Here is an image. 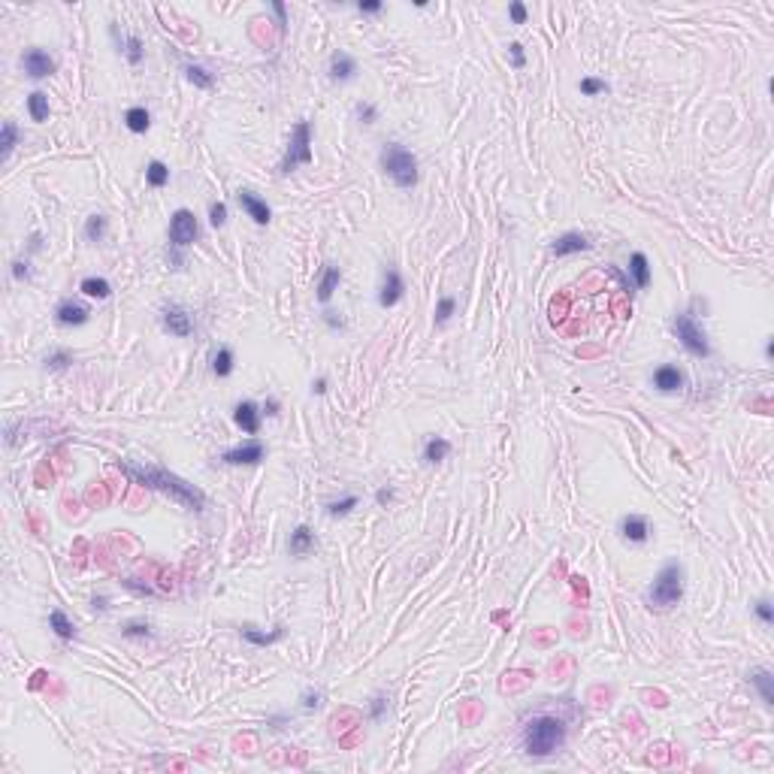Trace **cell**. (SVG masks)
<instances>
[{
  "label": "cell",
  "mask_w": 774,
  "mask_h": 774,
  "mask_svg": "<svg viewBox=\"0 0 774 774\" xmlns=\"http://www.w3.org/2000/svg\"><path fill=\"white\" fill-rule=\"evenodd\" d=\"M121 472L131 481L136 484H143V487L148 490H157V493H167L169 499H176L179 505H185L188 511H203V505H206V496L194 487V484H188L185 478H179L173 475L169 469H160V466H133V463H121Z\"/></svg>",
  "instance_id": "obj_1"
},
{
  "label": "cell",
  "mask_w": 774,
  "mask_h": 774,
  "mask_svg": "<svg viewBox=\"0 0 774 774\" xmlns=\"http://www.w3.org/2000/svg\"><path fill=\"white\" fill-rule=\"evenodd\" d=\"M566 738H568V729L563 717L535 714L523 723L520 747L530 759H551L566 747Z\"/></svg>",
  "instance_id": "obj_2"
},
{
  "label": "cell",
  "mask_w": 774,
  "mask_h": 774,
  "mask_svg": "<svg viewBox=\"0 0 774 774\" xmlns=\"http://www.w3.org/2000/svg\"><path fill=\"white\" fill-rule=\"evenodd\" d=\"M681 599H684V566L677 560H669L662 563L653 584L644 590V602L657 611H669L674 605H681Z\"/></svg>",
  "instance_id": "obj_3"
},
{
  "label": "cell",
  "mask_w": 774,
  "mask_h": 774,
  "mask_svg": "<svg viewBox=\"0 0 774 774\" xmlns=\"http://www.w3.org/2000/svg\"><path fill=\"white\" fill-rule=\"evenodd\" d=\"M379 164L384 169V176L393 181L396 188H415L417 179H421V169H417V157L412 148H405L403 143H387L379 155Z\"/></svg>",
  "instance_id": "obj_4"
},
{
  "label": "cell",
  "mask_w": 774,
  "mask_h": 774,
  "mask_svg": "<svg viewBox=\"0 0 774 774\" xmlns=\"http://www.w3.org/2000/svg\"><path fill=\"white\" fill-rule=\"evenodd\" d=\"M303 164H311V124L309 121H297L294 131H290V143H287V152L278 164V173L287 176L294 173L297 167Z\"/></svg>",
  "instance_id": "obj_5"
},
{
  "label": "cell",
  "mask_w": 774,
  "mask_h": 774,
  "mask_svg": "<svg viewBox=\"0 0 774 774\" xmlns=\"http://www.w3.org/2000/svg\"><path fill=\"white\" fill-rule=\"evenodd\" d=\"M672 330H674V336L677 342L686 348V354H693V357H711V345H708V336H705V330L696 324V321L686 315V311H681V315H674L672 321Z\"/></svg>",
  "instance_id": "obj_6"
},
{
  "label": "cell",
  "mask_w": 774,
  "mask_h": 774,
  "mask_svg": "<svg viewBox=\"0 0 774 774\" xmlns=\"http://www.w3.org/2000/svg\"><path fill=\"white\" fill-rule=\"evenodd\" d=\"M200 239V224L191 209H176L169 218V245L173 249H188Z\"/></svg>",
  "instance_id": "obj_7"
},
{
  "label": "cell",
  "mask_w": 774,
  "mask_h": 774,
  "mask_svg": "<svg viewBox=\"0 0 774 774\" xmlns=\"http://www.w3.org/2000/svg\"><path fill=\"white\" fill-rule=\"evenodd\" d=\"M160 327H164V333H169V336H176V339H188L194 333V318H191V311L185 306L167 303L164 309H160Z\"/></svg>",
  "instance_id": "obj_8"
},
{
  "label": "cell",
  "mask_w": 774,
  "mask_h": 774,
  "mask_svg": "<svg viewBox=\"0 0 774 774\" xmlns=\"http://www.w3.org/2000/svg\"><path fill=\"white\" fill-rule=\"evenodd\" d=\"M21 70H25L28 79H49L52 73L58 70V64H55V58H52L49 52L28 49L25 55H21Z\"/></svg>",
  "instance_id": "obj_9"
},
{
  "label": "cell",
  "mask_w": 774,
  "mask_h": 774,
  "mask_svg": "<svg viewBox=\"0 0 774 774\" xmlns=\"http://www.w3.org/2000/svg\"><path fill=\"white\" fill-rule=\"evenodd\" d=\"M266 457V448L263 442H245V445H236L230 451H224L221 454V463H227V466H257L261 460Z\"/></svg>",
  "instance_id": "obj_10"
},
{
  "label": "cell",
  "mask_w": 774,
  "mask_h": 774,
  "mask_svg": "<svg viewBox=\"0 0 774 774\" xmlns=\"http://www.w3.org/2000/svg\"><path fill=\"white\" fill-rule=\"evenodd\" d=\"M236 203H239V206L245 209V215H249V218L257 224V227H266V224L273 221V209L266 206V200H261L254 191L239 188V191H236Z\"/></svg>",
  "instance_id": "obj_11"
},
{
  "label": "cell",
  "mask_w": 774,
  "mask_h": 774,
  "mask_svg": "<svg viewBox=\"0 0 774 774\" xmlns=\"http://www.w3.org/2000/svg\"><path fill=\"white\" fill-rule=\"evenodd\" d=\"M617 532H620L623 542H629V544H644V542L650 539L653 530H650V520L644 518V514H623Z\"/></svg>",
  "instance_id": "obj_12"
},
{
  "label": "cell",
  "mask_w": 774,
  "mask_h": 774,
  "mask_svg": "<svg viewBox=\"0 0 774 774\" xmlns=\"http://www.w3.org/2000/svg\"><path fill=\"white\" fill-rule=\"evenodd\" d=\"M405 297V282H403V275H400V270H384V275H381V285H379V306L381 309H391V306H396L400 303V299Z\"/></svg>",
  "instance_id": "obj_13"
},
{
  "label": "cell",
  "mask_w": 774,
  "mask_h": 774,
  "mask_svg": "<svg viewBox=\"0 0 774 774\" xmlns=\"http://www.w3.org/2000/svg\"><path fill=\"white\" fill-rule=\"evenodd\" d=\"M233 421H236V427H239L242 433L257 436V433H261L263 412H261V405H257V403H251V400H242V403H236V405H233Z\"/></svg>",
  "instance_id": "obj_14"
},
{
  "label": "cell",
  "mask_w": 774,
  "mask_h": 774,
  "mask_svg": "<svg viewBox=\"0 0 774 774\" xmlns=\"http://www.w3.org/2000/svg\"><path fill=\"white\" fill-rule=\"evenodd\" d=\"M55 321L61 327H85L91 321V311L76 299H61L55 306Z\"/></svg>",
  "instance_id": "obj_15"
},
{
  "label": "cell",
  "mask_w": 774,
  "mask_h": 774,
  "mask_svg": "<svg viewBox=\"0 0 774 774\" xmlns=\"http://www.w3.org/2000/svg\"><path fill=\"white\" fill-rule=\"evenodd\" d=\"M109 34H112V40H115L118 52H121V55L127 58V64H131V67H139V64L145 61V46H143V40H139L136 34H127V37H121V34H118V28H115V25L109 28Z\"/></svg>",
  "instance_id": "obj_16"
},
{
  "label": "cell",
  "mask_w": 774,
  "mask_h": 774,
  "mask_svg": "<svg viewBox=\"0 0 774 774\" xmlns=\"http://www.w3.org/2000/svg\"><path fill=\"white\" fill-rule=\"evenodd\" d=\"M590 249V236L587 233H578V230H568L563 236H556L551 242V254L554 257H568V254H580Z\"/></svg>",
  "instance_id": "obj_17"
},
{
  "label": "cell",
  "mask_w": 774,
  "mask_h": 774,
  "mask_svg": "<svg viewBox=\"0 0 774 774\" xmlns=\"http://www.w3.org/2000/svg\"><path fill=\"white\" fill-rule=\"evenodd\" d=\"M650 381H653V387H657L660 393H677L686 379H684V372L677 369V367H672V363H662V367L653 372Z\"/></svg>",
  "instance_id": "obj_18"
},
{
  "label": "cell",
  "mask_w": 774,
  "mask_h": 774,
  "mask_svg": "<svg viewBox=\"0 0 774 774\" xmlns=\"http://www.w3.org/2000/svg\"><path fill=\"white\" fill-rule=\"evenodd\" d=\"M327 73H330L333 82H351L354 76H357V61H354L348 52H333Z\"/></svg>",
  "instance_id": "obj_19"
},
{
  "label": "cell",
  "mask_w": 774,
  "mask_h": 774,
  "mask_svg": "<svg viewBox=\"0 0 774 774\" xmlns=\"http://www.w3.org/2000/svg\"><path fill=\"white\" fill-rule=\"evenodd\" d=\"M311 547H315V532H311V526L299 523L287 539V554L290 556H306V554H311Z\"/></svg>",
  "instance_id": "obj_20"
},
{
  "label": "cell",
  "mask_w": 774,
  "mask_h": 774,
  "mask_svg": "<svg viewBox=\"0 0 774 774\" xmlns=\"http://www.w3.org/2000/svg\"><path fill=\"white\" fill-rule=\"evenodd\" d=\"M339 285H342V270L336 263H327L324 266V275H321V282H318V303H330L333 299V294H336L339 290Z\"/></svg>",
  "instance_id": "obj_21"
},
{
  "label": "cell",
  "mask_w": 774,
  "mask_h": 774,
  "mask_svg": "<svg viewBox=\"0 0 774 774\" xmlns=\"http://www.w3.org/2000/svg\"><path fill=\"white\" fill-rule=\"evenodd\" d=\"M451 454V442L442 436H429L427 442H424V451H421V457H424V463L429 466H436V463H442V460H448Z\"/></svg>",
  "instance_id": "obj_22"
},
{
  "label": "cell",
  "mask_w": 774,
  "mask_h": 774,
  "mask_svg": "<svg viewBox=\"0 0 774 774\" xmlns=\"http://www.w3.org/2000/svg\"><path fill=\"white\" fill-rule=\"evenodd\" d=\"M629 282H632V287H638V290H644L650 285V263H648V257H644L641 251H636L629 257Z\"/></svg>",
  "instance_id": "obj_23"
},
{
  "label": "cell",
  "mask_w": 774,
  "mask_h": 774,
  "mask_svg": "<svg viewBox=\"0 0 774 774\" xmlns=\"http://www.w3.org/2000/svg\"><path fill=\"white\" fill-rule=\"evenodd\" d=\"M242 638L249 644H254V648H270V644L285 638V626H275L270 632H261L257 626H242Z\"/></svg>",
  "instance_id": "obj_24"
},
{
  "label": "cell",
  "mask_w": 774,
  "mask_h": 774,
  "mask_svg": "<svg viewBox=\"0 0 774 774\" xmlns=\"http://www.w3.org/2000/svg\"><path fill=\"white\" fill-rule=\"evenodd\" d=\"M747 681L756 686L759 690V696H762V705H774V677H771V672L768 669H756V672H750L747 674Z\"/></svg>",
  "instance_id": "obj_25"
},
{
  "label": "cell",
  "mask_w": 774,
  "mask_h": 774,
  "mask_svg": "<svg viewBox=\"0 0 774 774\" xmlns=\"http://www.w3.org/2000/svg\"><path fill=\"white\" fill-rule=\"evenodd\" d=\"M49 629L55 632L61 641H73V638H76V623H73L67 614H64L61 608H55V611L49 614Z\"/></svg>",
  "instance_id": "obj_26"
},
{
  "label": "cell",
  "mask_w": 774,
  "mask_h": 774,
  "mask_svg": "<svg viewBox=\"0 0 774 774\" xmlns=\"http://www.w3.org/2000/svg\"><path fill=\"white\" fill-rule=\"evenodd\" d=\"M79 290L88 299H109L112 297V285L106 282V278H100V275H88V278H82L79 282Z\"/></svg>",
  "instance_id": "obj_27"
},
{
  "label": "cell",
  "mask_w": 774,
  "mask_h": 774,
  "mask_svg": "<svg viewBox=\"0 0 774 774\" xmlns=\"http://www.w3.org/2000/svg\"><path fill=\"white\" fill-rule=\"evenodd\" d=\"M233 369H236V354L230 345H221L212 354V372L218 375V379H227V375H233Z\"/></svg>",
  "instance_id": "obj_28"
},
{
  "label": "cell",
  "mask_w": 774,
  "mask_h": 774,
  "mask_svg": "<svg viewBox=\"0 0 774 774\" xmlns=\"http://www.w3.org/2000/svg\"><path fill=\"white\" fill-rule=\"evenodd\" d=\"M28 115L34 118L37 124L49 121V115H52V106H49V94H42V91H30V94H28Z\"/></svg>",
  "instance_id": "obj_29"
},
{
  "label": "cell",
  "mask_w": 774,
  "mask_h": 774,
  "mask_svg": "<svg viewBox=\"0 0 774 774\" xmlns=\"http://www.w3.org/2000/svg\"><path fill=\"white\" fill-rule=\"evenodd\" d=\"M124 127L131 133H145L148 127H152V115H148L145 106H131V109L124 112Z\"/></svg>",
  "instance_id": "obj_30"
},
{
  "label": "cell",
  "mask_w": 774,
  "mask_h": 774,
  "mask_svg": "<svg viewBox=\"0 0 774 774\" xmlns=\"http://www.w3.org/2000/svg\"><path fill=\"white\" fill-rule=\"evenodd\" d=\"M106 227H109V218H106V215H100V212H94V215H88V218H85V239L88 242H103L106 239Z\"/></svg>",
  "instance_id": "obj_31"
},
{
  "label": "cell",
  "mask_w": 774,
  "mask_h": 774,
  "mask_svg": "<svg viewBox=\"0 0 774 774\" xmlns=\"http://www.w3.org/2000/svg\"><path fill=\"white\" fill-rule=\"evenodd\" d=\"M185 79L194 85V88H203V91H209L212 85H215V76L206 70V67H200V64H185Z\"/></svg>",
  "instance_id": "obj_32"
},
{
  "label": "cell",
  "mask_w": 774,
  "mask_h": 774,
  "mask_svg": "<svg viewBox=\"0 0 774 774\" xmlns=\"http://www.w3.org/2000/svg\"><path fill=\"white\" fill-rule=\"evenodd\" d=\"M145 181L152 188H167L169 185V167L164 164V160H148V167H145Z\"/></svg>",
  "instance_id": "obj_33"
},
{
  "label": "cell",
  "mask_w": 774,
  "mask_h": 774,
  "mask_svg": "<svg viewBox=\"0 0 774 774\" xmlns=\"http://www.w3.org/2000/svg\"><path fill=\"white\" fill-rule=\"evenodd\" d=\"M18 145V127L16 121H4V133H0V160H9Z\"/></svg>",
  "instance_id": "obj_34"
},
{
  "label": "cell",
  "mask_w": 774,
  "mask_h": 774,
  "mask_svg": "<svg viewBox=\"0 0 774 774\" xmlns=\"http://www.w3.org/2000/svg\"><path fill=\"white\" fill-rule=\"evenodd\" d=\"M357 496H354V493H348V496H342V499H333V502H327L324 505V511H327V518H333V520H339V518H345V514H351L354 508H357Z\"/></svg>",
  "instance_id": "obj_35"
},
{
  "label": "cell",
  "mask_w": 774,
  "mask_h": 774,
  "mask_svg": "<svg viewBox=\"0 0 774 774\" xmlns=\"http://www.w3.org/2000/svg\"><path fill=\"white\" fill-rule=\"evenodd\" d=\"M70 363H73V351L70 348H55L52 354H46L42 367H46L49 372H64V369H70Z\"/></svg>",
  "instance_id": "obj_36"
},
{
  "label": "cell",
  "mask_w": 774,
  "mask_h": 774,
  "mask_svg": "<svg viewBox=\"0 0 774 774\" xmlns=\"http://www.w3.org/2000/svg\"><path fill=\"white\" fill-rule=\"evenodd\" d=\"M454 311H457V299L454 297H442L436 303V315H433V321H436V327H445L451 318H454Z\"/></svg>",
  "instance_id": "obj_37"
},
{
  "label": "cell",
  "mask_w": 774,
  "mask_h": 774,
  "mask_svg": "<svg viewBox=\"0 0 774 774\" xmlns=\"http://www.w3.org/2000/svg\"><path fill=\"white\" fill-rule=\"evenodd\" d=\"M324 690H318V686H306L303 696H299V705H303V711H321L324 708Z\"/></svg>",
  "instance_id": "obj_38"
},
{
  "label": "cell",
  "mask_w": 774,
  "mask_h": 774,
  "mask_svg": "<svg viewBox=\"0 0 774 774\" xmlns=\"http://www.w3.org/2000/svg\"><path fill=\"white\" fill-rule=\"evenodd\" d=\"M121 636L124 638H148L152 636V623L148 620H127L121 626Z\"/></svg>",
  "instance_id": "obj_39"
},
{
  "label": "cell",
  "mask_w": 774,
  "mask_h": 774,
  "mask_svg": "<svg viewBox=\"0 0 774 774\" xmlns=\"http://www.w3.org/2000/svg\"><path fill=\"white\" fill-rule=\"evenodd\" d=\"M578 91L584 97H599V94H608V82L605 79H596V76H587L578 82Z\"/></svg>",
  "instance_id": "obj_40"
},
{
  "label": "cell",
  "mask_w": 774,
  "mask_h": 774,
  "mask_svg": "<svg viewBox=\"0 0 774 774\" xmlns=\"http://www.w3.org/2000/svg\"><path fill=\"white\" fill-rule=\"evenodd\" d=\"M354 118H357L360 124H375L379 121V109H375L372 103H357L354 106Z\"/></svg>",
  "instance_id": "obj_41"
},
{
  "label": "cell",
  "mask_w": 774,
  "mask_h": 774,
  "mask_svg": "<svg viewBox=\"0 0 774 774\" xmlns=\"http://www.w3.org/2000/svg\"><path fill=\"white\" fill-rule=\"evenodd\" d=\"M209 224L215 230H221L227 224V203H212L209 206Z\"/></svg>",
  "instance_id": "obj_42"
},
{
  "label": "cell",
  "mask_w": 774,
  "mask_h": 774,
  "mask_svg": "<svg viewBox=\"0 0 774 774\" xmlns=\"http://www.w3.org/2000/svg\"><path fill=\"white\" fill-rule=\"evenodd\" d=\"M754 614H756V620H759V623H766V626H771V623H774V605H771L768 599H759L756 605H754Z\"/></svg>",
  "instance_id": "obj_43"
},
{
  "label": "cell",
  "mask_w": 774,
  "mask_h": 774,
  "mask_svg": "<svg viewBox=\"0 0 774 774\" xmlns=\"http://www.w3.org/2000/svg\"><path fill=\"white\" fill-rule=\"evenodd\" d=\"M508 58H511V67L514 70H523L526 67V52H523V42H508Z\"/></svg>",
  "instance_id": "obj_44"
},
{
  "label": "cell",
  "mask_w": 774,
  "mask_h": 774,
  "mask_svg": "<svg viewBox=\"0 0 774 774\" xmlns=\"http://www.w3.org/2000/svg\"><path fill=\"white\" fill-rule=\"evenodd\" d=\"M508 18H511V25H526V18H530V13H526V6L523 4H508Z\"/></svg>",
  "instance_id": "obj_45"
},
{
  "label": "cell",
  "mask_w": 774,
  "mask_h": 774,
  "mask_svg": "<svg viewBox=\"0 0 774 774\" xmlns=\"http://www.w3.org/2000/svg\"><path fill=\"white\" fill-rule=\"evenodd\" d=\"M321 321H324V324L333 330V333H339V330H345V318L339 315V311H324V315H321Z\"/></svg>",
  "instance_id": "obj_46"
},
{
  "label": "cell",
  "mask_w": 774,
  "mask_h": 774,
  "mask_svg": "<svg viewBox=\"0 0 774 774\" xmlns=\"http://www.w3.org/2000/svg\"><path fill=\"white\" fill-rule=\"evenodd\" d=\"M384 711H387V696H375L372 705H369V720H375V723H379V720L384 717Z\"/></svg>",
  "instance_id": "obj_47"
},
{
  "label": "cell",
  "mask_w": 774,
  "mask_h": 774,
  "mask_svg": "<svg viewBox=\"0 0 774 774\" xmlns=\"http://www.w3.org/2000/svg\"><path fill=\"white\" fill-rule=\"evenodd\" d=\"M13 278H16V282H28V278H30L28 257H25V261H21V257H18V261H13Z\"/></svg>",
  "instance_id": "obj_48"
},
{
  "label": "cell",
  "mask_w": 774,
  "mask_h": 774,
  "mask_svg": "<svg viewBox=\"0 0 774 774\" xmlns=\"http://www.w3.org/2000/svg\"><path fill=\"white\" fill-rule=\"evenodd\" d=\"M270 9H273L275 18H278V30L285 34V30H287V9H285V4H282V0H273Z\"/></svg>",
  "instance_id": "obj_49"
},
{
  "label": "cell",
  "mask_w": 774,
  "mask_h": 774,
  "mask_svg": "<svg viewBox=\"0 0 774 774\" xmlns=\"http://www.w3.org/2000/svg\"><path fill=\"white\" fill-rule=\"evenodd\" d=\"M357 9H360L363 16H379L381 9H384V4H381V0H360Z\"/></svg>",
  "instance_id": "obj_50"
},
{
  "label": "cell",
  "mask_w": 774,
  "mask_h": 774,
  "mask_svg": "<svg viewBox=\"0 0 774 774\" xmlns=\"http://www.w3.org/2000/svg\"><path fill=\"white\" fill-rule=\"evenodd\" d=\"M393 499H396V490L393 487H379V490H375V502H379L381 508H387Z\"/></svg>",
  "instance_id": "obj_51"
},
{
  "label": "cell",
  "mask_w": 774,
  "mask_h": 774,
  "mask_svg": "<svg viewBox=\"0 0 774 774\" xmlns=\"http://www.w3.org/2000/svg\"><path fill=\"white\" fill-rule=\"evenodd\" d=\"M261 412H263L266 417H278V412H282V405H278L275 396H270V400H266V403L261 405Z\"/></svg>",
  "instance_id": "obj_52"
},
{
  "label": "cell",
  "mask_w": 774,
  "mask_h": 774,
  "mask_svg": "<svg viewBox=\"0 0 774 774\" xmlns=\"http://www.w3.org/2000/svg\"><path fill=\"white\" fill-rule=\"evenodd\" d=\"M124 587H127V590H136V593H145V596H152V593H155L152 587H148V584H139L136 578H127V580H124Z\"/></svg>",
  "instance_id": "obj_53"
},
{
  "label": "cell",
  "mask_w": 774,
  "mask_h": 774,
  "mask_svg": "<svg viewBox=\"0 0 774 774\" xmlns=\"http://www.w3.org/2000/svg\"><path fill=\"white\" fill-rule=\"evenodd\" d=\"M608 275H614V278H617V282L623 285V290H626V294H629V290H632V282H629V275H626V273H620V270H617V266H608Z\"/></svg>",
  "instance_id": "obj_54"
},
{
  "label": "cell",
  "mask_w": 774,
  "mask_h": 774,
  "mask_svg": "<svg viewBox=\"0 0 774 774\" xmlns=\"http://www.w3.org/2000/svg\"><path fill=\"white\" fill-rule=\"evenodd\" d=\"M42 249V233H30V239H28V251L30 254H37Z\"/></svg>",
  "instance_id": "obj_55"
},
{
  "label": "cell",
  "mask_w": 774,
  "mask_h": 774,
  "mask_svg": "<svg viewBox=\"0 0 774 774\" xmlns=\"http://www.w3.org/2000/svg\"><path fill=\"white\" fill-rule=\"evenodd\" d=\"M324 391H327V379H324V375H321V379L311 381V393H324Z\"/></svg>",
  "instance_id": "obj_56"
},
{
  "label": "cell",
  "mask_w": 774,
  "mask_h": 774,
  "mask_svg": "<svg viewBox=\"0 0 774 774\" xmlns=\"http://www.w3.org/2000/svg\"><path fill=\"white\" fill-rule=\"evenodd\" d=\"M91 602H94V608H97V611H106V608H109V599H106V596H94Z\"/></svg>",
  "instance_id": "obj_57"
},
{
  "label": "cell",
  "mask_w": 774,
  "mask_h": 774,
  "mask_svg": "<svg viewBox=\"0 0 774 774\" xmlns=\"http://www.w3.org/2000/svg\"><path fill=\"white\" fill-rule=\"evenodd\" d=\"M771 357H774V342L768 339V342H766V360H771Z\"/></svg>",
  "instance_id": "obj_58"
}]
</instances>
